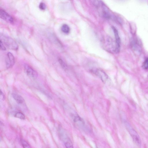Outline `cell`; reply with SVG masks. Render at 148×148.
<instances>
[{"mask_svg": "<svg viewBox=\"0 0 148 148\" xmlns=\"http://www.w3.org/2000/svg\"><path fill=\"white\" fill-rule=\"evenodd\" d=\"M143 68L144 69H148V58L146 59L142 65Z\"/></svg>", "mask_w": 148, "mask_h": 148, "instance_id": "cell-15", "label": "cell"}, {"mask_svg": "<svg viewBox=\"0 0 148 148\" xmlns=\"http://www.w3.org/2000/svg\"><path fill=\"white\" fill-rule=\"evenodd\" d=\"M24 69L27 75L30 77L35 79L38 78V73L29 65L25 64Z\"/></svg>", "mask_w": 148, "mask_h": 148, "instance_id": "cell-3", "label": "cell"}, {"mask_svg": "<svg viewBox=\"0 0 148 148\" xmlns=\"http://www.w3.org/2000/svg\"><path fill=\"white\" fill-rule=\"evenodd\" d=\"M1 40L9 48L14 50L18 49V46L16 43L13 39L9 37L2 36Z\"/></svg>", "mask_w": 148, "mask_h": 148, "instance_id": "cell-1", "label": "cell"}, {"mask_svg": "<svg viewBox=\"0 0 148 148\" xmlns=\"http://www.w3.org/2000/svg\"><path fill=\"white\" fill-rule=\"evenodd\" d=\"M112 28L113 30L116 40V48L115 52L118 53L120 52V46L121 44V40L119 34L118 30L114 26H112Z\"/></svg>", "mask_w": 148, "mask_h": 148, "instance_id": "cell-5", "label": "cell"}, {"mask_svg": "<svg viewBox=\"0 0 148 148\" xmlns=\"http://www.w3.org/2000/svg\"><path fill=\"white\" fill-rule=\"evenodd\" d=\"M0 17L5 21L11 23L14 22L13 18L3 9L0 10Z\"/></svg>", "mask_w": 148, "mask_h": 148, "instance_id": "cell-4", "label": "cell"}, {"mask_svg": "<svg viewBox=\"0 0 148 148\" xmlns=\"http://www.w3.org/2000/svg\"><path fill=\"white\" fill-rule=\"evenodd\" d=\"M132 48L137 53L139 54L141 52V47L137 42L135 41H133L132 42Z\"/></svg>", "mask_w": 148, "mask_h": 148, "instance_id": "cell-10", "label": "cell"}, {"mask_svg": "<svg viewBox=\"0 0 148 148\" xmlns=\"http://www.w3.org/2000/svg\"><path fill=\"white\" fill-rule=\"evenodd\" d=\"M59 61L62 67L64 69H66V65L63 60L61 59H60L59 60Z\"/></svg>", "mask_w": 148, "mask_h": 148, "instance_id": "cell-16", "label": "cell"}, {"mask_svg": "<svg viewBox=\"0 0 148 148\" xmlns=\"http://www.w3.org/2000/svg\"><path fill=\"white\" fill-rule=\"evenodd\" d=\"M96 75L98 76L102 81L105 83L108 79V77L106 73L102 70L100 69H96L94 72Z\"/></svg>", "mask_w": 148, "mask_h": 148, "instance_id": "cell-6", "label": "cell"}, {"mask_svg": "<svg viewBox=\"0 0 148 148\" xmlns=\"http://www.w3.org/2000/svg\"><path fill=\"white\" fill-rule=\"evenodd\" d=\"M61 31L65 34H68L70 31V28L69 26L66 24H63L61 28Z\"/></svg>", "mask_w": 148, "mask_h": 148, "instance_id": "cell-11", "label": "cell"}, {"mask_svg": "<svg viewBox=\"0 0 148 148\" xmlns=\"http://www.w3.org/2000/svg\"><path fill=\"white\" fill-rule=\"evenodd\" d=\"M1 96H2V97H3V99H4L5 98V96L1 91Z\"/></svg>", "mask_w": 148, "mask_h": 148, "instance_id": "cell-19", "label": "cell"}, {"mask_svg": "<svg viewBox=\"0 0 148 148\" xmlns=\"http://www.w3.org/2000/svg\"><path fill=\"white\" fill-rule=\"evenodd\" d=\"M15 63V59L13 54L10 52L8 53L6 60V66L7 68L12 67Z\"/></svg>", "mask_w": 148, "mask_h": 148, "instance_id": "cell-7", "label": "cell"}, {"mask_svg": "<svg viewBox=\"0 0 148 148\" xmlns=\"http://www.w3.org/2000/svg\"><path fill=\"white\" fill-rule=\"evenodd\" d=\"M103 17L106 19H109L110 17V16L108 12L106 11H104L103 12Z\"/></svg>", "mask_w": 148, "mask_h": 148, "instance_id": "cell-14", "label": "cell"}, {"mask_svg": "<svg viewBox=\"0 0 148 148\" xmlns=\"http://www.w3.org/2000/svg\"><path fill=\"white\" fill-rule=\"evenodd\" d=\"M15 116L17 118H19L22 120H24L25 119V116L24 115L20 112H17L15 115Z\"/></svg>", "mask_w": 148, "mask_h": 148, "instance_id": "cell-12", "label": "cell"}, {"mask_svg": "<svg viewBox=\"0 0 148 148\" xmlns=\"http://www.w3.org/2000/svg\"><path fill=\"white\" fill-rule=\"evenodd\" d=\"M21 142L22 145L24 148H29L31 147L28 143L24 139H22L21 140Z\"/></svg>", "mask_w": 148, "mask_h": 148, "instance_id": "cell-13", "label": "cell"}, {"mask_svg": "<svg viewBox=\"0 0 148 148\" xmlns=\"http://www.w3.org/2000/svg\"><path fill=\"white\" fill-rule=\"evenodd\" d=\"M0 42H1V43H0V45H1L0 46H1V49L2 50H6V48L5 46L1 40L0 41Z\"/></svg>", "mask_w": 148, "mask_h": 148, "instance_id": "cell-18", "label": "cell"}, {"mask_svg": "<svg viewBox=\"0 0 148 148\" xmlns=\"http://www.w3.org/2000/svg\"><path fill=\"white\" fill-rule=\"evenodd\" d=\"M61 137L66 147L72 148L73 147V145L71 141L66 135L63 133V134H61Z\"/></svg>", "mask_w": 148, "mask_h": 148, "instance_id": "cell-8", "label": "cell"}, {"mask_svg": "<svg viewBox=\"0 0 148 148\" xmlns=\"http://www.w3.org/2000/svg\"><path fill=\"white\" fill-rule=\"evenodd\" d=\"M12 96L16 101V102L18 104H22L24 102V98L20 95L17 94H12Z\"/></svg>", "mask_w": 148, "mask_h": 148, "instance_id": "cell-9", "label": "cell"}, {"mask_svg": "<svg viewBox=\"0 0 148 148\" xmlns=\"http://www.w3.org/2000/svg\"><path fill=\"white\" fill-rule=\"evenodd\" d=\"M39 8L41 10H45L46 9V6L45 4L43 3H41L40 5Z\"/></svg>", "mask_w": 148, "mask_h": 148, "instance_id": "cell-17", "label": "cell"}, {"mask_svg": "<svg viewBox=\"0 0 148 148\" xmlns=\"http://www.w3.org/2000/svg\"><path fill=\"white\" fill-rule=\"evenodd\" d=\"M127 130L132 137L135 143L138 146H141V141L138 134L132 127L127 123H126Z\"/></svg>", "mask_w": 148, "mask_h": 148, "instance_id": "cell-2", "label": "cell"}]
</instances>
